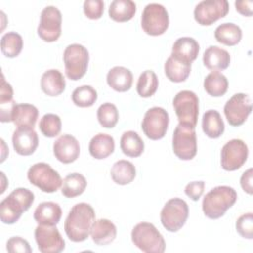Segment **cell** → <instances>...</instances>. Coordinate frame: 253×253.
<instances>
[{
	"label": "cell",
	"instance_id": "obj_1",
	"mask_svg": "<svg viewBox=\"0 0 253 253\" xmlns=\"http://www.w3.org/2000/svg\"><path fill=\"white\" fill-rule=\"evenodd\" d=\"M95 211L87 203L74 205L64 221V231L73 242H82L88 238L95 221Z\"/></svg>",
	"mask_w": 253,
	"mask_h": 253
},
{
	"label": "cell",
	"instance_id": "obj_2",
	"mask_svg": "<svg viewBox=\"0 0 253 253\" xmlns=\"http://www.w3.org/2000/svg\"><path fill=\"white\" fill-rule=\"evenodd\" d=\"M35 201V195L27 188H17L0 203V218L5 224H13L19 220Z\"/></svg>",
	"mask_w": 253,
	"mask_h": 253
},
{
	"label": "cell",
	"instance_id": "obj_3",
	"mask_svg": "<svg viewBox=\"0 0 253 253\" xmlns=\"http://www.w3.org/2000/svg\"><path fill=\"white\" fill-rule=\"evenodd\" d=\"M237 200L236 191L229 186H217L208 192L203 199L204 214L211 219L221 217Z\"/></svg>",
	"mask_w": 253,
	"mask_h": 253
},
{
	"label": "cell",
	"instance_id": "obj_4",
	"mask_svg": "<svg viewBox=\"0 0 253 253\" xmlns=\"http://www.w3.org/2000/svg\"><path fill=\"white\" fill-rule=\"evenodd\" d=\"M132 243L145 253H162L165 251V240L162 234L150 222H139L131 230Z\"/></svg>",
	"mask_w": 253,
	"mask_h": 253
},
{
	"label": "cell",
	"instance_id": "obj_5",
	"mask_svg": "<svg viewBox=\"0 0 253 253\" xmlns=\"http://www.w3.org/2000/svg\"><path fill=\"white\" fill-rule=\"evenodd\" d=\"M63 62L67 78L73 81L79 80L87 71L89 52L82 44H69L63 51Z\"/></svg>",
	"mask_w": 253,
	"mask_h": 253
},
{
	"label": "cell",
	"instance_id": "obj_6",
	"mask_svg": "<svg viewBox=\"0 0 253 253\" xmlns=\"http://www.w3.org/2000/svg\"><path fill=\"white\" fill-rule=\"evenodd\" d=\"M31 184L44 193H54L62 186V179L49 164L39 162L32 165L27 173Z\"/></svg>",
	"mask_w": 253,
	"mask_h": 253
},
{
	"label": "cell",
	"instance_id": "obj_7",
	"mask_svg": "<svg viewBox=\"0 0 253 253\" xmlns=\"http://www.w3.org/2000/svg\"><path fill=\"white\" fill-rule=\"evenodd\" d=\"M189 216L188 204L180 198H173L166 202L160 211V221L170 232H177L187 221Z\"/></svg>",
	"mask_w": 253,
	"mask_h": 253
},
{
	"label": "cell",
	"instance_id": "obj_8",
	"mask_svg": "<svg viewBox=\"0 0 253 253\" xmlns=\"http://www.w3.org/2000/svg\"><path fill=\"white\" fill-rule=\"evenodd\" d=\"M174 154L181 160H191L197 154V135L194 126L178 124L172 137Z\"/></svg>",
	"mask_w": 253,
	"mask_h": 253
},
{
	"label": "cell",
	"instance_id": "obj_9",
	"mask_svg": "<svg viewBox=\"0 0 253 253\" xmlns=\"http://www.w3.org/2000/svg\"><path fill=\"white\" fill-rule=\"evenodd\" d=\"M173 107L179 124L196 127L199 116V98L193 91L178 92L173 99Z\"/></svg>",
	"mask_w": 253,
	"mask_h": 253
},
{
	"label": "cell",
	"instance_id": "obj_10",
	"mask_svg": "<svg viewBox=\"0 0 253 253\" xmlns=\"http://www.w3.org/2000/svg\"><path fill=\"white\" fill-rule=\"evenodd\" d=\"M169 26V16L166 8L158 3L147 4L141 15V28L149 36H160Z\"/></svg>",
	"mask_w": 253,
	"mask_h": 253
},
{
	"label": "cell",
	"instance_id": "obj_11",
	"mask_svg": "<svg viewBox=\"0 0 253 253\" xmlns=\"http://www.w3.org/2000/svg\"><path fill=\"white\" fill-rule=\"evenodd\" d=\"M169 125V115L161 107H152L144 114L141 129L144 134L152 140L164 137Z\"/></svg>",
	"mask_w": 253,
	"mask_h": 253
},
{
	"label": "cell",
	"instance_id": "obj_12",
	"mask_svg": "<svg viewBox=\"0 0 253 253\" xmlns=\"http://www.w3.org/2000/svg\"><path fill=\"white\" fill-rule=\"evenodd\" d=\"M61 12L54 6H46L41 13V20L38 26L39 37L46 42L57 41L61 35Z\"/></svg>",
	"mask_w": 253,
	"mask_h": 253
},
{
	"label": "cell",
	"instance_id": "obj_13",
	"mask_svg": "<svg viewBox=\"0 0 253 253\" xmlns=\"http://www.w3.org/2000/svg\"><path fill=\"white\" fill-rule=\"evenodd\" d=\"M252 111V101L249 95L244 93L234 94L224 105L223 112L228 124L239 126L247 120Z\"/></svg>",
	"mask_w": 253,
	"mask_h": 253
},
{
	"label": "cell",
	"instance_id": "obj_14",
	"mask_svg": "<svg viewBox=\"0 0 253 253\" xmlns=\"http://www.w3.org/2000/svg\"><path fill=\"white\" fill-rule=\"evenodd\" d=\"M229 11V3L226 0H204L194 9V18L202 26H210L217 20L225 17Z\"/></svg>",
	"mask_w": 253,
	"mask_h": 253
},
{
	"label": "cell",
	"instance_id": "obj_15",
	"mask_svg": "<svg viewBox=\"0 0 253 253\" xmlns=\"http://www.w3.org/2000/svg\"><path fill=\"white\" fill-rule=\"evenodd\" d=\"M247 157V144L241 139L233 138L222 146L220 164L225 171H235L246 162Z\"/></svg>",
	"mask_w": 253,
	"mask_h": 253
},
{
	"label": "cell",
	"instance_id": "obj_16",
	"mask_svg": "<svg viewBox=\"0 0 253 253\" xmlns=\"http://www.w3.org/2000/svg\"><path fill=\"white\" fill-rule=\"evenodd\" d=\"M35 239L42 253H59L65 248V241L55 225L39 224L35 229Z\"/></svg>",
	"mask_w": 253,
	"mask_h": 253
},
{
	"label": "cell",
	"instance_id": "obj_17",
	"mask_svg": "<svg viewBox=\"0 0 253 253\" xmlns=\"http://www.w3.org/2000/svg\"><path fill=\"white\" fill-rule=\"evenodd\" d=\"M53 154L61 163L69 164L74 162L80 154L78 140L71 134L60 135L53 143Z\"/></svg>",
	"mask_w": 253,
	"mask_h": 253
},
{
	"label": "cell",
	"instance_id": "obj_18",
	"mask_svg": "<svg viewBox=\"0 0 253 253\" xmlns=\"http://www.w3.org/2000/svg\"><path fill=\"white\" fill-rule=\"evenodd\" d=\"M15 151L23 156H29L35 152L39 145V137L34 128L18 127L12 136Z\"/></svg>",
	"mask_w": 253,
	"mask_h": 253
},
{
	"label": "cell",
	"instance_id": "obj_19",
	"mask_svg": "<svg viewBox=\"0 0 253 253\" xmlns=\"http://www.w3.org/2000/svg\"><path fill=\"white\" fill-rule=\"evenodd\" d=\"M199 51V42L194 38L182 37L175 41L172 46L171 56L182 62L192 64V62L197 58Z\"/></svg>",
	"mask_w": 253,
	"mask_h": 253
},
{
	"label": "cell",
	"instance_id": "obj_20",
	"mask_svg": "<svg viewBox=\"0 0 253 253\" xmlns=\"http://www.w3.org/2000/svg\"><path fill=\"white\" fill-rule=\"evenodd\" d=\"M39 117V110L32 104H16L12 110L11 122L18 127L34 128L37 119Z\"/></svg>",
	"mask_w": 253,
	"mask_h": 253
},
{
	"label": "cell",
	"instance_id": "obj_21",
	"mask_svg": "<svg viewBox=\"0 0 253 253\" xmlns=\"http://www.w3.org/2000/svg\"><path fill=\"white\" fill-rule=\"evenodd\" d=\"M204 65L211 71L224 70L229 66L230 54L227 50L216 46H209L203 55Z\"/></svg>",
	"mask_w": 253,
	"mask_h": 253
},
{
	"label": "cell",
	"instance_id": "obj_22",
	"mask_svg": "<svg viewBox=\"0 0 253 253\" xmlns=\"http://www.w3.org/2000/svg\"><path fill=\"white\" fill-rule=\"evenodd\" d=\"M90 235L95 244L107 245L115 240L117 236V227L111 220L100 218L94 221Z\"/></svg>",
	"mask_w": 253,
	"mask_h": 253
},
{
	"label": "cell",
	"instance_id": "obj_23",
	"mask_svg": "<svg viewBox=\"0 0 253 253\" xmlns=\"http://www.w3.org/2000/svg\"><path fill=\"white\" fill-rule=\"evenodd\" d=\"M65 78L58 69H48L42 75L41 88L50 97H56L65 90Z\"/></svg>",
	"mask_w": 253,
	"mask_h": 253
},
{
	"label": "cell",
	"instance_id": "obj_24",
	"mask_svg": "<svg viewBox=\"0 0 253 253\" xmlns=\"http://www.w3.org/2000/svg\"><path fill=\"white\" fill-rule=\"evenodd\" d=\"M62 215L61 208L54 202H42L34 211V219L39 224L56 225Z\"/></svg>",
	"mask_w": 253,
	"mask_h": 253
},
{
	"label": "cell",
	"instance_id": "obj_25",
	"mask_svg": "<svg viewBox=\"0 0 253 253\" xmlns=\"http://www.w3.org/2000/svg\"><path fill=\"white\" fill-rule=\"evenodd\" d=\"M133 75L131 71L124 66H115L107 73L108 85L117 92L128 91L132 85Z\"/></svg>",
	"mask_w": 253,
	"mask_h": 253
},
{
	"label": "cell",
	"instance_id": "obj_26",
	"mask_svg": "<svg viewBox=\"0 0 253 253\" xmlns=\"http://www.w3.org/2000/svg\"><path fill=\"white\" fill-rule=\"evenodd\" d=\"M115 150V140L107 133H98L89 142V152L95 159H105Z\"/></svg>",
	"mask_w": 253,
	"mask_h": 253
},
{
	"label": "cell",
	"instance_id": "obj_27",
	"mask_svg": "<svg viewBox=\"0 0 253 253\" xmlns=\"http://www.w3.org/2000/svg\"><path fill=\"white\" fill-rule=\"evenodd\" d=\"M202 128L210 138H217L224 131V123L216 110H208L202 119Z\"/></svg>",
	"mask_w": 253,
	"mask_h": 253
},
{
	"label": "cell",
	"instance_id": "obj_28",
	"mask_svg": "<svg viewBox=\"0 0 253 253\" xmlns=\"http://www.w3.org/2000/svg\"><path fill=\"white\" fill-rule=\"evenodd\" d=\"M136 5L131 0H114L109 7V16L116 22H127L133 18Z\"/></svg>",
	"mask_w": 253,
	"mask_h": 253
},
{
	"label": "cell",
	"instance_id": "obj_29",
	"mask_svg": "<svg viewBox=\"0 0 253 253\" xmlns=\"http://www.w3.org/2000/svg\"><path fill=\"white\" fill-rule=\"evenodd\" d=\"M164 72L170 81L175 83L184 82L190 75L191 64L182 62L170 55L165 61Z\"/></svg>",
	"mask_w": 253,
	"mask_h": 253
},
{
	"label": "cell",
	"instance_id": "obj_30",
	"mask_svg": "<svg viewBox=\"0 0 253 253\" xmlns=\"http://www.w3.org/2000/svg\"><path fill=\"white\" fill-rule=\"evenodd\" d=\"M120 146L123 153L128 157H138L144 150L143 140L133 130H127L122 134Z\"/></svg>",
	"mask_w": 253,
	"mask_h": 253
},
{
	"label": "cell",
	"instance_id": "obj_31",
	"mask_svg": "<svg viewBox=\"0 0 253 253\" xmlns=\"http://www.w3.org/2000/svg\"><path fill=\"white\" fill-rule=\"evenodd\" d=\"M214 38L222 44L233 46L240 42L242 38V31L239 26L233 23H223L216 27L214 31Z\"/></svg>",
	"mask_w": 253,
	"mask_h": 253
},
{
	"label": "cell",
	"instance_id": "obj_32",
	"mask_svg": "<svg viewBox=\"0 0 253 253\" xmlns=\"http://www.w3.org/2000/svg\"><path fill=\"white\" fill-rule=\"evenodd\" d=\"M136 175L134 165L127 160H119L114 163L111 169V177L118 185H127L131 183Z\"/></svg>",
	"mask_w": 253,
	"mask_h": 253
},
{
	"label": "cell",
	"instance_id": "obj_33",
	"mask_svg": "<svg viewBox=\"0 0 253 253\" xmlns=\"http://www.w3.org/2000/svg\"><path fill=\"white\" fill-rule=\"evenodd\" d=\"M206 92L212 97L223 96L228 89L227 78L219 71H211L204 80Z\"/></svg>",
	"mask_w": 253,
	"mask_h": 253
},
{
	"label": "cell",
	"instance_id": "obj_34",
	"mask_svg": "<svg viewBox=\"0 0 253 253\" xmlns=\"http://www.w3.org/2000/svg\"><path fill=\"white\" fill-rule=\"evenodd\" d=\"M13 94L11 84L6 82L4 76H2L0 91V121L2 123L11 122L12 110L16 105L15 101L13 100Z\"/></svg>",
	"mask_w": 253,
	"mask_h": 253
},
{
	"label": "cell",
	"instance_id": "obj_35",
	"mask_svg": "<svg viewBox=\"0 0 253 253\" xmlns=\"http://www.w3.org/2000/svg\"><path fill=\"white\" fill-rule=\"evenodd\" d=\"M87 187V181L82 174H68L62 181L61 194L66 198H74L80 196Z\"/></svg>",
	"mask_w": 253,
	"mask_h": 253
},
{
	"label": "cell",
	"instance_id": "obj_36",
	"mask_svg": "<svg viewBox=\"0 0 253 253\" xmlns=\"http://www.w3.org/2000/svg\"><path fill=\"white\" fill-rule=\"evenodd\" d=\"M23 48L22 36L16 32H8L1 38V51L6 57H16Z\"/></svg>",
	"mask_w": 253,
	"mask_h": 253
},
{
	"label": "cell",
	"instance_id": "obj_37",
	"mask_svg": "<svg viewBox=\"0 0 253 253\" xmlns=\"http://www.w3.org/2000/svg\"><path fill=\"white\" fill-rule=\"evenodd\" d=\"M158 88V78L154 71L144 70L136 83L137 94L142 98H149L155 94Z\"/></svg>",
	"mask_w": 253,
	"mask_h": 253
},
{
	"label": "cell",
	"instance_id": "obj_38",
	"mask_svg": "<svg viewBox=\"0 0 253 253\" xmlns=\"http://www.w3.org/2000/svg\"><path fill=\"white\" fill-rule=\"evenodd\" d=\"M97 91L90 85H82L74 89L71 95L74 105L80 108H88L94 105L97 101Z\"/></svg>",
	"mask_w": 253,
	"mask_h": 253
},
{
	"label": "cell",
	"instance_id": "obj_39",
	"mask_svg": "<svg viewBox=\"0 0 253 253\" xmlns=\"http://www.w3.org/2000/svg\"><path fill=\"white\" fill-rule=\"evenodd\" d=\"M99 124L106 128L114 127L119 121V111L112 103H104L97 110Z\"/></svg>",
	"mask_w": 253,
	"mask_h": 253
},
{
	"label": "cell",
	"instance_id": "obj_40",
	"mask_svg": "<svg viewBox=\"0 0 253 253\" xmlns=\"http://www.w3.org/2000/svg\"><path fill=\"white\" fill-rule=\"evenodd\" d=\"M39 127L42 133L46 137H55L61 130V120L55 114H45L42 117Z\"/></svg>",
	"mask_w": 253,
	"mask_h": 253
},
{
	"label": "cell",
	"instance_id": "obj_41",
	"mask_svg": "<svg viewBox=\"0 0 253 253\" xmlns=\"http://www.w3.org/2000/svg\"><path fill=\"white\" fill-rule=\"evenodd\" d=\"M236 231L239 235L246 239L253 238V214L252 212H247L240 215L235 223Z\"/></svg>",
	"mask_w": 253,
	"mask_h": 253
},
{
	"label": "cell",
	"instance_id": "obj_42",
	"mask_svg": "<svg viewBox=\"0 0 253 253\" xmlns=\"http://www.w3.org/2000/svg\"><path fill=\"white\" fill-rule=\"evenodd\" d=\"M83 11L87 18L91 20H98L104 13V2L102 0H85L83 4Z\"/></svg>",
	"mask_w": 253,
	"mask_h": 253
},
{
	"label": "cell",
	"instance_id": "obj_43",
	"mask_svg": "<svg viewBox=\"0 0 253 253\" xmlns=\"http://www.w3.org/2000/svg\"><path fill=\"white\" fill-rule=\"evenodd\" d=\"M6 249L10 253H32L33 251L29 242L20 236H13L8 239Z\"/></svg>",
	"mask_w": 253,
	"mask_h": 253
},
{
	"label": "cell",
	"instance_id": "obj_44",
	"mask_svg": "<svg viewBox=\"0 0 253 253\" xmlns=\"http://www.w3.org/2000/svg\"><path fill=\"white\" fill-rule=\"evenodd\" d=\"M205 190V182L204 181H194L190 182L185 187V194L193 201H198Z\"/></svg>",
	"mask_w": 253,
	"mask_h": 253
},
{
	"label": "cell",
	"instance_id": "obj_45",
	"mask_svg": "<svg viewBox=\"0 0 253 253\" xmlns=\"http://www.w3.org/2000/svg\"><path fill=\"white\" fill-rule=\"evenodd\" d=\"M252 175H253L252 168H249L240 177V186H241L242 190L249 195H252V193H253Z\"/></svg>",
	"mask_w": 253,
	"mask_h": 253
},
{
	"label": "cell",
	"instance_id": "obj_46",
	"mask_svg": "<svg viewBox=\"0 0 253 253\" xmlns=\"http://www.w3.org/2000/svg\"><path fill=\"white\" fill-rule=\"evenodd\" d=\"M252 7H253V1L252 0H241V1H235V9L238 13H240L243 16L251 17L252 16Z\"/></svg>",
	"mask_w": 253,
	"mask_h": 253
}]
</instances>
